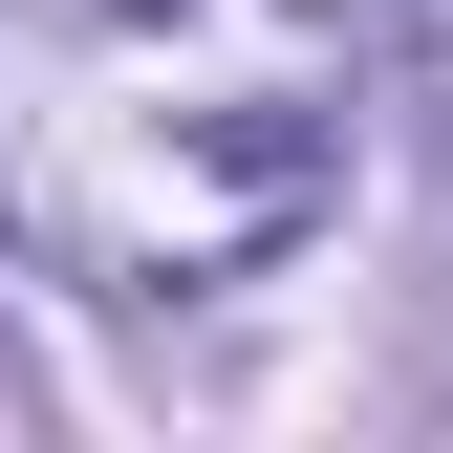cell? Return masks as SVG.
<instances>
[{"mask_svg": "<svg viewBox=\"0 0 453 453\" xmlns=\"http://www.w3.org/2000/svg\"><path fill=\"white\" fill-rule=\"evenodd\" d=\"M346 216V0H0V238L87 303H238Z\"/></svg>", "mask_w": 453, "mask_h": 453, "instance_id": "obj_1", "label": "cell"}, {"mask_svg": "<svg viewBox=\"0 0 453 453\" xmlns=\"http://www.w3.org/2000/svg\"><path fill=\"white\" fill-rule=\"evenodd\" d=\"M411 87H432V130H453V0H411Z\"/></svg>", "mask_w": 453, "mask_h": 453, "instance_id": "obj_2", "label": "cell"}]
</instances>
